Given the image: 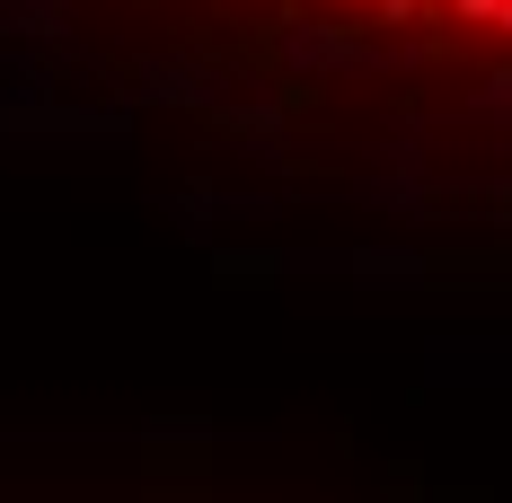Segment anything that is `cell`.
Masks as SVG:
<instances>
[{
  "mask_svg": "<svg viewBox=\"0 0 512 503\" xmlns=\"http://www.w3.org/2000/svg\"><path fill=\"white\" fill-rule=\"evenodd\" d=\"M327 18H354L380 36H424V45H486L512 53V0H309Z\"/></svg>",
  "mask_w": 512,
  "mask_h": 503,
  "instance_id": "cell-1",
  "label": "cell"
}]
</instances>
